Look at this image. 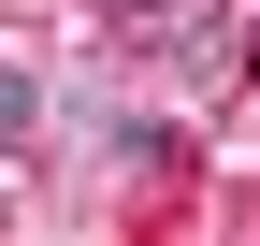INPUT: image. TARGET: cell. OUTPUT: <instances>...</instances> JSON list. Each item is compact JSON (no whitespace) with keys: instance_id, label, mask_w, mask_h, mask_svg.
Returning <instances> with one entry per match:
<instances>
[{"instance_id":"6da1fadb","label":"cell","mask_w":260,"mask_h":246,"mask_svg":"<svg viewBox=\"0 0 260 246\" xmlns=\"http://www.w3.org/2000/svg\"><path fill=\"white\" fill-rule=\"evenodd\" d=\"M29 116H44V102H29V73H0V145H15Z\"/></svg>"},{"instance_id":"7a4b0ae2","label":"cell","mask_w":260,"mask_h":246,"mask_svg":"<svg viewBox=\"0 0 260 246\" xmlns=\"http://www.w3.org/2000/svg\"><path fill=\"white\" fill-rule=\"evenodd\" d=\"M130 15H159V0H130Z\"/></svg>"}]
</instances>
